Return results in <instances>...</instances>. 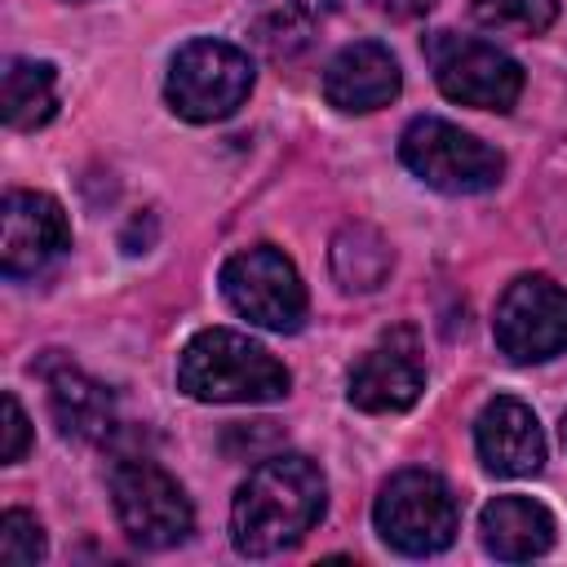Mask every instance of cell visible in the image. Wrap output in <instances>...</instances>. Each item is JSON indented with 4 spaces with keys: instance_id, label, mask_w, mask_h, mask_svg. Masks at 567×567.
<instances>
[{
    "instance_id": "cell-1",
    "label": "cell",
    "mask_w": 567,
    "mask_h": 567,
    "mask_svg": "<svg viewBox=\"0 0 567 567\" xmlns=\"http://www.w3.org/2000/svg\"><path fill=\"white\" fill-rule=\"evenodd\" d=\"M328 509V478L301 452H275L248 470L230 501V540L248 558L292 549Z\"/></svg>"
},
{
    "instance_id": "cell-2",
    "label": "cell",
    "mask_w": 567,
    "mask_h": 567,
    "mask_svg": "<svg viewBox=\"0 0 567 567\" xmlns=\"http://www.w3.org/2000/svg\"><path fill=\"white\" fill-rule=\"evenodd\" d=\"M288 385V368L235 328H204L177 354V390L199 403H275Z\"/></svg>"
},
{
    "instance_id": "cell-3",
    "label": "cell",
    "mask_w": 567,
    "mask_h": 567,
    "mask_svg": "<svg viewBox=\"0 0 567 567\" xmlns=\"http://www.w3.org/2000/svg\"><path fill=\"white\" fill-rule=\"evenodd\" d=\"M399 159L412 177L443 195H483L501 182L505 159L483 137L465 133L452 120L416 115L399 137Z\"/></svg>"
},
{
    "instance_id": "cell-4",
    "label": "cell",
    "mask_w": 567,
    "mask_h": 567,
    "mask_svg": "<svg viewBox=\"0 0 567 567\" xmlns=\"http://www.w3.org/2000/svg\"><path fill=\"white\" fill-rule=\"evenodd\" d=\"M372 523L390 549L425 558L456 540L461 505L434 470H399L394 478H385L372 505Z\"/></svg>"
},
{
    "instance_id": "cell-5",
    "label": "cell",
    "mask_w": 567,
    "mask_h": 567,
    "mask_svg": "<svg viewBox=\"0 0 567 567\" xmlns=\"http://www.w3.org/2000/svg\"><path fill=\"white\" fill-rule=\"evenodd\" d=\"M252 93V58L226 40H190L173 53L164 97L190 124L235 115Z\"/></svg>"
},
{
    "instance_id": "cell-6",
    "label": "cell",
    "mask_w": 567,
    "mask_h": 567,
    "mask_svg": "<svg viewBox=\"0 0 567 567\" xmlns=\"http://www.w3.org/2000/svg\"><path fill=\"white\" fill-rule=\"evenodd\" d=\"M111 505L124 536L142 549H173L195 532V509L182 483L146 456H124L111 465Z\"/></svg>"
},
{
    "instance_id": "cell-7",
    "label": "cell",
    "mask_w": 567,
    "mask_h": 567,
    "mask_svg": "<svg viewBox=\"0 0 567 567\" xmlns=\"http://www.w3.org/2000/svg\"><path fill=\"white\" fill-rule=\"evenodd\" d=\"M425 62L434 71L439 93L474 111H509L523 93V66L478 35L434 31L425 35Z\"/></svg>"
},
{
    "instance_id": "cell-8",
    "label": "cell",
    "mask_w": 567,
    "mask_h": 567,
    "mask_svg": "<svg viewBox=\"0 0 567 567\" xmlns=\"http://www.w3.org/2000/svg\"><path fill=\"white\" fill-rule=\"evenodd\" d=\"M221 297L235 315L270 332H297L306 319V284L275 244H252L226 257Z\"/></svg>"
},
{
    "instance_id": "cell-9",
    "label": "cell",
    "mask_w": 567,
    "mask_h": 567,
    "mask_svg": "<svg viewBox=\"0 0 567 567\" xmlns=\"http://www.w3.org/2000/svg\"><path fill=\"white\" fill-rule=\"evenodd\" d=\"M492 337L514 363H545L567 354V288L549 275H518L496 301Z\"/></svg>"
},
{
    "instance_id": "cell-10",
    "label": "cell",
    "mask_w": 567,
    "mask_h": 567,
    "mask_svg": "<svg viewBox=\"0 0 567 567\" xmlns=\"http://www.w3.org/2000/svg\"><path fill=\"white\" fill-rule=\"evenodd\" d=\"M71 248V221L44 190H9L0 204V270L27 279Z\"/></svg>"
},
{
    "instance_id": "cell-11",
    "label": "cell",
    "mask_w": 567,
    "mask_h": 567,
    "mask_svg": "<svg viewBox=\"0 0 567 567\" xmlns=\"http://www.w3.org/2000/svg\"><path fill=\"white\" fill-rule=\"evenodd\" d=\"M421 390H425V359L412 328L385 332L350 368V381H346V399L359 412H403L421 399Z\"/></svg>"
},
{
    "instance_id": "cell-12",
    "label": "cell",
    "mask_w": 567,
    "mask_h": 567,
    "mask_svg": "<svg viewBox=\"0 0 567 567\" xmlns=\"http://www.w3.org/2000/svg\"><path fill=\"white\" fill-rule=\"evenodd\" d=\"M474 447H478L483 470L501 474V478H523L545 465V430H540L536 412L514 394H496L478 412Z\"/></svg>"
},
{
    "instance_id": "cell-13",
    "label": "cell",
    "mask_w": 567,
    "mask_h": 567,
    "mask_svg": "<svg viewBox=\"0 0 567 567\" xmlns=\"http://www.w3.org/2000/svg\"><path fill=\"white\" fill-rule=\"evenodd\" d=\"M399 89H403V71H399L394 53L377 40H354L341 53H332V62L323 66V97L350 115L390 106L399 97Z\"/></svg>"
},
{
    "instance_id": "cell-14",
    "label": "cell",
    "mask_w": 567,
    "mask_h": 567,
    "mask_svg": "<svg viewBox=\"0 0 567 567\" xmlns=\"http://www.w3.org/2000/svg\"><path fill=\"white\" fill-rule=\"evenodd\" d=\"M40 377L49 385V412L66 439L106 443L115 434V399L102 381H93L62 354H49L40 363Z\"/></svg>"
},
{
    "instance_id": "cell-15",
    "label": "cell",
    "mask_w": 567,
    "mask_h": 567,
    "mask_svg": "<svg viewBox=\"0 0 567 567\" xmlns=\"http://www.w3.org/2000/svg\"><path fill=\"white\" fill-rule=\"evenodd\" d=\"M483 549L501 563H527L540 558L554 545V514L532 496H496L478 514Z\"/></svg>"
},
{
    "instance_id": "cell-16",
    "label": "cell",
    "mask_w": 567,
    "mask_h": 567,
    "mask_svg": "<svg viewBox=\"0 0 567 567\" xmlns=\"http://www.w3.org/2000/svg\"><path fill=\"white\" fill-rule=\"evenodd\" d=\"M58 111V71L53 62H35V58H13L4 66L0 80V115L9 128H40L49 124Z\"/></svg>"
},
{
    "instance_id": "cell-17",
    "label": "cell",
    "mask_w": 567,
    "mask_h": 567,
    "mask_svg": "<svg viewBox=\"0 0 567 567\" xmlns=\"http://www.w3.org/2000/svg\"><path fill=\"white\" fill-rule=\"evenodd\" d=\"M394 252L372 226H341L332 239V275L346 292H372L390 279Z\"/></svg>"
},
{
    "instance_id": "cell-18",
    "label": "cell",
    "mask_w": 567,
    "mask_h": 567,
    "mask_svg": "<svg viewBox=\"0 0 567 567\" xmlns=\"http://www.w3.org/2000/svg\"><path fill=\"white\" fill-rule=\"evenodd\" d=\"M478 27L509 35H540L558 18V0H470Z\"/></svg>"
},
{
    "instance_id": "cell-19",
    "label": "cell",
    "mask_w": 567,
    "mask_h": 567,
    "mask_svg": "<svg viewBox=\"0 0 567 567\" xmlns=\"http://www.w3.org/2000/svg\"><path fill=\"white\" fill-rule=\"evenodd\" d=\"M44 558V527L27 509H4L0 518V563L9 567H31Z\"/></svg>"
},
{
    "instance_id": "cell-20",
    "label": "cell",
    "mask_w": 567,
    "mask_h": 567,
    "mask_svg": "<svg viewBox=\"0 0 567 567\" xmlns=\"http://www.w3.org/2000/svg\"><path fill=\"white\" fill-rule=\"evenodd\" d=\"M0 403H4V443H0V456H4V465H18L27 456V447H31V421H27V412H22V403H18L13 390H4Z\"/></svg>"
},
{
    "instance_id": "cell-21",
    "label": "cell",
    "mask_w": 567,
    "mask_h": 567,
    "mask_svg": "<svg viewBox=\"0 0 567 567\" xmlns=\"http://www.w3.org/2000/svg\"><path fill=\"white\" fill-rule=\"evenodd\" d=\"M434 4H439V0H377V9H381V13H390V18H399V22L425 18Z\"/></svg>"
},
{
    "instance_id": "cell-22",
    "label": "cell",
    "mask_w": 567,
    "mask_h": 567,
    "mask_svg": "<svg viewBox=\"0 0 567 567\" xmlns=\"http://www.w3.org/2000/svg\"><path fill=\"white\" fill-rule=\"evenodd\" d=\"M292 9H297L301 18H328V13L337 9V0H292Z\"/></svg>"
},
{
    "instance_id": "cell-23",
    "label": "cell",
    "mask_w": 567,
    "mask_h": 567,
    "mask_svg": "<svg viewBox=\"0 0 567 567\" xmlns=\"http://www.w3.org/2000/svg\"><path fill=\"white\" fill-rule=\"evenodd\" d=\"M563 447H567V412H563Z\"/></svg>"
}]
</instances>
